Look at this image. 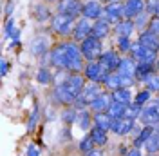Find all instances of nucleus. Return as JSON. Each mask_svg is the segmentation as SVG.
I'll return each mask as SVG.
<instances>
[{
    "label": "nucleus",
    "instance_id": "5701e85b",
    "mask_svg": "<svg viewBox=\"0 0 159 156\" xmlns=\"http://www.w3.org/2000/svg\"><path fill=\"white\" fill-rule=\"evenodd\" d=\"M89 134H90V138H92V142H94V145H98V147L107 145V142H109L107 131H105V129H99L98 125H92V129L89 131Z\"/></svg>",
    "mask_w": 159,
    "mask_h": 156
},
{
    "label": "nucleus",
    "instance_id": "79ce46f5",
    "mask_svg": "<svg viewBox=\"0 0 159 156\" xmlns=\"http://www.w3.org/2000/svg\"><path fill=\"white\" fill-rule=\"evenodd\" d=\"M7 73H9V62L2 58V62H0V75H2V76H6Z\"/></svg>",
    "mask_w": 159,
    "mask_h": 156
},
{
    "label": "nucleus",
    "instance_id": "a878e982",
    "mask_svg": "<svg viewBox=\"0 0 159 156\" xmlns=\"http://www.w3.org/2000/svg\"><path fill=\"white\" fill-rule=\"evenodd\" d=\"M127 104H121V102H116V100H112V104H110L109 107V115L114 120H118V118H125L127 116Z\"/></svg>",
    "mask_w": 159,
    "mask_h": 156
},
{
    "label": "nucleus",
    "instance_id": "c9c22d12",
    "mask_svg": "<svg viewBox=\"0 0 159 156\" xmlns=\"http://www.w3.org/2000/svg\"><path fill=\"white\" fill-rule=\"evenodd\" d=\"M132 46H134V42L127 37H118V49L121 53H127L130 55V51H132Z\"/></svg>",
    "mask_w": 159,
    "mask_h": 156
},
{
    "label": "nucleus",
    "instance_id": "ea45409f",
    "mask_svg": "<svg viewBox=\"0 0 159 156\" xmlns=\"http://www.w3.org/2000/svg\"><path fill=\"white\" fill-rule=\"evenodd\" d=\"M147 31L152 33V35H156V37H159V18H150V24L147 27Z\"/></svg>",
    "mask_w": 159,
    "mask_h": 156
},
{
    "label": "nucleus",
    "instance_id": "dca6fc26",
    "mask_svg": "<svg viewBox=\"0 0 159 156\" xmlns=\"http://www.w3.org/2000/svg\"><path fill=\"white\" fill-rule=\"evenodd\" d=\"M76 125H78L81 131H90V129H92V125H94V113H92L90 109H83V111H78Z\"/></svg>",
    "mask_w": 159,
    "mask_h": 156
},
{
    "label": "nucleus",
    "instance_id": "4c0bfd02",
    "mask_svg": "<svg viewBox=\"0 0 159 156\" xmlns=\"http://www.w3.org/2000/svg\"><path fill=\"white\" fill-rule=\"evenodd\" d=\"M147 13L152 18H159V0H147Z\"/></svg>",
    "mask_w": 159,
    "mask_h": 156
},
{
    "label": "nucleus",
    "instance_id": "f257e3e1",
    "mask_svg": "<svg viewBox=\"0 0 159 156\" xmlns=\"http://www.w3.org/2000/svg\"><path fill=\"white\" fill-rule=\"evenodd\" d=\"M63 49V60H65V66L63 71L67 73H83L85 69V58L81 55V49L76 42H61L60 44Z\"/></svg>",
    "mask_w": 159,
    "mask_h": 156
},
{
    "label": "nucleus",
    "instance_id": "6e6552de",
    "mask_svg": "<svg viewBox=\"0 0 159 156\" xmlns=\"http://www.w3.org/2000/svg\"><path fill=\"white\" fill-rule=\"evenodd\" d=\"M112 93H109V91H101L98 96L94 98V102L89 105V109L96 115V113H109V107L110 104H112Z\"/></svg>",
    "mask_w": 159,
    "mask_h": 156
},
{
    "label": "nucleus",
    "instance_id": "ddd939ff",
    "mask_svg": "<svg viewBox=\"0 0 159 156\" xmlns=\"http://www.w3.org/2000/svg\"><path fill=\"white\" fill-rule=\"evenodd\" d=\"M83 4L81 0H60L58 2V13L63 15H70V17H80L81 11H83Z\"/></svg>",
    "mask_w": 159,
    "mask_h": 156
},
{
    "label": "nucleus",
    "instance_id": "72a5a7b5",
    "mask_svg": "<svg viewBox=\"0 0 159 156\" xmlns=\"http://www.w3.org/2000/svg\"><path fill=\"white\" fill-rule=\"evenodd\" d=\"M141 113H143V105H139V104H136V102H132L129 107H127V116H125V118H130V120H139Z\"/></svg>",
    "mask_w": 159,
    "mask_h": 156
},
{
    "label": "nucleus",
    "instance_id": "603ef678",
    "mask_svg": "<svg viewBox=\"0 0 159 156\" xmlns=\"http://www.w3.org/2000/svg\"><path fill=\"white\" fill-rule=\"evenodd\" d=\"M157 69H159V60H157Z\"/></svg>",
    "mask_w": 159,
    "mask_h": 156
},
{
    "label": "nucleus",
    "instance_id": "e433bc0d",
    "mask_svg": "<svg viewBox=\"0 0 159 156\" xmlns=\"http://www.w3.org/2000/svg\"><path fill=\"white\" fill-rule=\"evenodd\" d=\"M145 85L148 89L150 93L154 91V93H159V73H154V75H150L147 78V82H145Z\"/></svg>",
    "mask_w": 159,
    "mask_h": 156
},
{
    "label": "nucleus",
    "instance_id": "a18cd8bd",
    "mask_svg": "<svg viewBox=\"0 0 159 156\" xmlns=\"http://www.w3.org/2000/svg\"><path fill=\"white\" fill-rule=\"evenodd\" d=\"M13 7H15V2L11 0L9 4H7V7H6V15H7V17H9V15H11V9H13Z\"/></svg>",
    "mask_w": 159,
    "mask_h": 156
},
{
    "label": "nucleus",
    "instance_id": "37998d69",
    "mask_svg": "<svg viewBox=\"0 0 159 156\" xmlns=\"http://www.w3.org/2000/svg\"><path fill=\"white\" fill-rule=\"evenodd\" d=\"M27 156H40V151H38V147L36 145H27Z\"/></svg>",
    "mask_w": 159,
    "mask_h": 156
},
{
    "label": "nucleus",
    "instance_id": "393cba45",
    "mask_svg": "<svg viewBox=\"0 0 159 156\" xmlns=\"http://www.w3.org/2000/svg\"><path fill=\"white\" fill-rule=\"evenodd\" d=\"M60 118H61V122H63L65 125H72V124H76V118H78V109L74 107V105H67V107L61 109Z\"/></svg>",
    "mask_w": 159,
    "mask_h": 156
},
{
    "label": "nucleus",
    "instance_id": "f8f14e48",
    "mask_svg": "<svg viewBox=\"0 0 159 156\" xmlns=\"http://www.w3.org/2000/svg\"><path fill=\"white\" fill-rule=\"evenodd\" d=\"M90 35H92V24H90V20L80 17V18L76 20L74 31H72V37H74V40L81 44L85 38H89Z\"/></svg>",
    "mask_w": 159,
    "mask_h": 156
},
{
    "label": "nucleus",
    "instance_id": "2f4dec72",
    "mask_svg": "<svg viewBox=\"0 0 159 156\" xmlns=\"http://www.w3.org/2000/svg\"><path fill=\"white\" fill-rule=\"evenodd\" d=\"M38 120H40V105L34 104L33 105V111H31V115H29V120H27V131H34Z\"/></svg>",
    "mask_w": 159,
    "mask_h": 156
},
{
    "label": "nucleus",
    "instance_id": "c85d7f7f",
    "mask_svg": "<svg viewBox=\"0 0 159 156\" xmlns=\"http://www.w3.org/2000/svg\"><path fill=\"white\" fill-rule=\"evenodd\" d=\"M36 80L42 85H51L54 82V75L49 71V67H40L38 73H36Z\"/></svg>",
    "mask_w": 159,
    "mask_h": 156
},
{
    "label": "nucleus",
    "instance_id": "bb28decb",
    "mask_svg": "<svg viewBox=\"0 0 159 156\" xmlns=\"http://www.w3.org/2000/svg\"><path fill=\"white\" fill-rule=\"evenodd\" d=\"M112 120L114 118L110 116L109 113H96L94 115V125H98L99 129H105V131H110Z\"/></svg>",
    "mask_w": 159,
    "mask_h": 156
},
{
    "label": "nucleus",
    "instance_id": "7c9ffc66",
    "mask_svg": "<svg viewBox=\"0 0 159 156\" xmlns=\"http://www.w3.org/2000/svg\"><path fill=\"white\" fill-rule=\"evenodd\" d=\"M94 142H92V138H90V134H85V136L80 140V145H78V149L83 153V154H89V153H92L94 151Z\"/></svg>",
    "mask_w": 159,
    "mask_h": 156
},
{
    "label": "nucleus",
    "instance_id": "8fccbe9b",
    "mask_svg": "<svg viewBox=\"0 0 159 156\" xmlns=\"http://www.w3.org/2000/svg\"><path fill=\"white\" fill-rule=\"evenodd\" d=\"M107 2L110 4V2H121V0H107Z\"/></svg>",
    "mask_w": 159,
    "mask_h": 156
},
{
    "label": "nucleus",
    "instance_id": "4468645a",
    "mask_svg": "<svg viewBox=\"0 0 159 156\" xmlns=\"http://www.w3.org/2000/svg\"><path fill=\"white\" fill-rule=\"evenodd\" d=\"M136 125V120H130V118H118V120H112V127L110 131L118 136H125L132 133V129Z\"/></svg>",
    "mask_w": 159,
    "mask_h": 156
},
{
    "label": "nucleus",
    "instance_id": "0eeeda50",
    "mask_svg": "<svg viewBox=\"0 0 159 156\" xmlns=\"http://www.w3.org/2000/svg\"><path fill=\"white\" fill-rule=\"evenodd\" d=\"M139 122L143 125H156V124H159V102L157 100L143 107V113L139 116Z\"/></svg>",
    "mask_w": 159,
    "mask_h": 156
},
{
    "label": "nucleus",
    "instance_id": "f3484780",
    "mask_svg": "<svg viewBox=\"0 0 159 156\" xmlns=\"http://www.w3.org/2000/svg\"><path fill=\"white\" fill-rule=\"evenodd\" d=\"M110 22L107 18H99L96 20L94 24H92V37H96V38L103 40L105 37H109L110 35Z\"/></svg>",
    "mask_w": 159,
    "mask_h": 156
},
{
    "label": "nucleus",
    "instance_id": "3c124183",
    "mask_svg": "<svg viewBox=\"0 0 159 156\" xmlns=\"http://www.w3.org/2000/svg\"><path fill=\"white\" fill-rule=\"evenodd\" d=\"M147 156H159V154H147Z\"/></svg>",
    "mask_w": 159,
    "mask_h": 156
},
{
    "label": "nucleus",
    "instance_id": "9d476101",
    "mask_svg": "<svg viewBox=\"0 0 159 156\" xmlns=\"http://www.w3.org/2000/svg\"><path fill=\"white\" fill-rule=\"evenodd\" d=\"M103 11H105V7L99 4L98 0H89V2H85L83 4V11H81V17L87 20H99L103 18Z\"/></svg>",
    "mask_w": 159,
    "mask_h": 156
},
{
    "label": "nucleus",
    "instance_id": "2eb2a0df",
    "mask_svg": "<svg viewBox=\"0 0 159 156\" xmlns=\"http://www.w3.org/2000/svg\"><path fill=\"white\" fill-rule=\"evenodd\" d=\"M49 38L47 37H34L31 42V53L34 56H47L49 55Z\"/></svg>",
    "mask_w": 159,
    "mask_h": 156
},
{
    "label": "nucleus",
    "instance_id": "412c9836",
    "mask_svg": "<svg viewBox=\"0 0 159 156\" xmlns=\"http://www.w3.org/2000/svg\"><path fill=\"white\" fill-rule=\"evenodd\" d=\"M156 73V64H138V67H136V82H141V84H145L147 82V78L150 75H154Z\"/></svg>",
    "mask_w": 159,
    "mask_h": 156
},
{
    "label": "nucleus",
    "instance_id": "aec40b11",
    "mask_svg": "<svg viewBox=\"0 0 159 156\" xmlns=\"http://www.w3.org/2000/svg\"><path fill=\"white\" fill-rule=\"evenodd\" d=\"M114 31H116V35H118V37H127V38H130V37H132V33L136 31V24H134V20L123 18V20H119L118 24H116Z\"/></svg>",
    "mask_w": 159,
    "mask_h": 156
},
{
    "label": "nucleus",
    "instance_id": "39448f33",
    "mask_svg": "<svg viewBox=\"0 0 159 156\" xmlns=\"http://www.w3.org/2000/svg\"><path fill=\"white\" fill-rule=\"evenodd\" d=\"M83 75H85V78L89 82L103 85V82H105V78H107L109 73L99 66V62H87L85 64V69H83Z\"/></svg>",
    "mask_w": 159,
    "mask_h": 156
},
{
    "label": "nucleus",
    "instance_id": "f03ea898",
    "mask_svg": "<svg viewBox=\"0 0 159 156\" xmlns=\"http://www.w3.org/2000/svg\"><path fill=\"white\" fill-rule=\"evenodd\" d=\"M80 49H81V55L87 62H98L99 56L103 55V42L90 35L89 38H85L80 44Z\"/></svg>",
    "mask_w": 159,
    "mask_h": 156
},
{
    "label": "nucleus",
    "instance_id": "20e7f679",
    "mask_svg": "<svg viewBox=\"0 0 159 156\" xmlns=\"http://www.w3.org/2000/svg\"><path fill=\"white\" fill-rule=\"evenodd\" d=\"M130 56L136 60L138 64H156L157 62V53L152 51V49L143 47L139 42H134L132 51H130Z\"/></svg>",
    "mask_w": 159,
    "mask_h": 156
},
{
    "label": "nucleus",
    "instance_id": "cd10ccee",
    "mask_svg": "<svg viewBox=\"0 0 159 156\" xmlns=\"http://www.w3.org/2000/svg\"><path fill=\"white\" fill-rule=\"evenodd\" d=\"M112 98L116 100V102H121V104H127V105H130L134 100H132V93H130V89L127 87H121L118 89V91H114L112 93Z\"/></svg>",
    "mask_w": 159,
    "mask_h": 156
},
{
    "label": "nucleus",
    "instance_id": "423d86ee",
    "mask_svg": "<svg viewBox=\"0 0 159 156\" xmlns=\"http://www.w3.org/2000/svg\"><path fill=\"white\" fill-rule=\"evenodd\" d=\"M98 62L107 73H116L118 67H119V62H121V56H119L116 51L109 49V51H103V55L99 56Z\"/></svg>",
    "mask_w": 159,
    "mask_h": 156
},
{
    "label": "nucleus",
    "instance_id": "9b49d317",
    "mask_svg": "<svg viewBox=\"0 0 159 156\" xmlns=\"http://www.w3.org/2000/svg\"><path fill=\"white\" fill-rule=\"evenodd\" d=\"M123 9H125V18L134 20L138 18L141 13H145L147 2L145 0H125L123 2Z\"/></svg>",
    "mask_w": 159,
    "mask_h": 156
},
{
    "label": "nucleus",
    "instance_id": "6ab92c4d",
    "mask_svg": "<svg viewBox=\"0 0 159 156\" xmlns=\"http://www.w3.org/2000/svg\"><path fill=\"white\" fill-rule=\"evenodd\" d=\"M138 42L141 44V46H143V47L152 49V51L159 53V37L152 35V33H148V31H143V33L139 35Z\"/></svg>",
    "mask_w": 159,
    "mask_h": 156
},
{
    "label": "nucleus",
    "instance_id": "473e14b6",
    "mask_svg": "<svg viewBox=\"0 0 159 156\" xmlns=\"http://www.w3.org/2000/svg\"><path fill=\"white\" fill-rule=\"evenodd\" d=\"M145 149L148 154H157L159 153V134H152L148 138V142L145 144Z\"/></svg>",
    "mask_w": 159,
    "mask_h": 156
},
{
    "label": "nucleus",
    "instance_id": "c03bdc74",
    "mask_svg": "<svg viewBox=\"0 0 159 156\" xmlns=\"http://www.w3.org/2000/svg\"><path fill=\"white\" fill-rule=\"evenodd\" d=\"M125 156H143V154H141V151H139V149H136V147H134V149H130Z\"/></svg>",
    "mask_w": 159,
    "mask_h": 156
},
{
    "label": "nucleus",
    "instance_id": "864d4df0",
    "mask_svg": "<svg viewBox=\"0 0 159 156\" xmlns=\"http://www.w3.org/2000/svg\"><path fill=\"white\" fill-rule=\"evenodd\" d=\"M157 102H159V96H157Z\"/></svg>",
    "mask_w": 159,
    "mask_h": 156
},
{
    "label": "nucleus",
    "instance_id": "de8ad7c7",
    "mask_svg": "<svg viewBox=\"0 0 159 156\" xmlns=\"http://www.w3.org/2000/svg\"><path fill=\"white\" fill-rule=\"evenodd\" d=\"M154 127V134H159V124H156V125H152Z\"/></svg>",
    "mask_w": 159,
    "mask_h": 156
},
{
    "label": "nucleus",
    "instance_id": "49530a36",
    "mask_svg": "<svg viewBox=\"0 0 159 156\" xmlns=\"http://www.w3.org/2000/svg\"><path fill=\"white\" fill-rule=\"evenodd\" d=\"M85 156H105V154H103V153H101L99 149H94L92 153H89V154H85Z\"/></svg>",
    "mask_w": 159,
    "mask_h": 156
},
{
    "label": "nucleus",
    "instance_id": "4be33fe9",
    "mask_svg": "<svg viewBox=\"0 0 159 156\" xmlns=\"http://www.w3.org/2000/svg\"><path fill=\"white\" fill-rule=\"evenodd\" d=\"M152 134H154V127H152V125H143V127H141V131L138 133V136L134 138L132 145L136 147V149H141V147L148 142V138L152 136Z\"/></svg>",
    "mask_w": 159,
    "mask_h": 156
},
{
    "label": "nucleus",
    "instance_id": "58836bf2",
    "mask_svg": "<svg viewBox=\"0 0 159 156\" xmlns=\"http://www.w3.org/2000/svg\"><path fill=\"white\" fill-rule=\"evenodd\" d=\"M134 102L145 107V105L150 102V91H148V89H143V91H139L138 95H136V98H134Z\"/></svg>",
    "mask_w": 159,
    "mask_h": 156
},
{
    "label": "nucleus",
    "instance_id": "09e8293b",
    "mask_svg": "<svg viewBox=\"0 0 159 156\" xmlns=\"http://www.w3.org/2000/svg\"><path fill=\"white\" fill-rule=\"evenodd\" d=\"M45 2H49V4H52V2H60V0H45Z\"/></svg>",
    "mask_w": 159,
    "mask_h": 156
},
{
    "label": "nucleus",
    "instance_id": "b1692460",
    "mask_svg": "<svg viewBox=\"0 0 159 156\" xmlns=\"http://www.w3.org/2000/svg\"><path fill=\"white\" fill-rule=\"evenodd\" d=\"M103 87L109 93H114V91L121 89V76H119V73H109L107 78H105V82H103Z\"/></svg>",
    "mask_w": 159,
    "mask_h": 156
},
{
    "label": "nucleus",
    "instance_id": "f704fd0d",
    "mask_svg": "<svg viewBox=\"0 0 159 156\" xmlns=\"http://www.w3.org/2000/svg\"><path fill=\"white\" fill-rule=\"evenodd\" d=\"M150 18H152V17H150L147 11H145V13H141L138 18H134L136 29H145V31H147V27H148V24H150Z\"/></svg>",
    "mask_w": 159,
    "mask_h": 156
},
{
    "label": "nucleus",
    "instance_id": "a211bd4d",
    "mask_svg": "<svg viewBox=\"0 0 159 156\" xmlns=\"http://www.w3.org/2000/svg\"><path fill=\"white\" fill-rule=\"evenodd\" d=\"M136 67H138V62L132 58V56H123L116 73L125 75V76H134V75H136Z\"/></svg>",
    "mask_w": 159,
    "mask_h": 156
},
{
    "label": "nucleus",
    "instance_id": "c756f323",
    "mask_svg": "<svg viewBox=\"0 0 159 156\" xmlns=\"http://www.w3.org/2000/svg\"><path fill=\"white\" fill-rule=\"evenodd\" d=\"M33 11H34V18L38 20V22H45V20L51 18V11L47 6H43V4H36L34 7H33Z\"/></svg>",
    "mask_w": 159,
    "mask_h": 156
},
{
    "label": "nucleus",
    "instance_id": "1a4fd4ad",
    "mask_svg": "<svg viewBox=\"0 0 159 156\" xmlns=\"http://www.w3.org/2000/svg\"><path fill=\"white\" fill-rule=\"evenodd\" d=\"M103 18H107L110 24H118L119 20L125 18V9H123V2H110L105 6L103 11Z\"/></svg>",
    "mask_w": 159,
    "mask_h": 156
},
{
    "label": "nucleus",
    "instance_id": "7ed1b4c3",
    "mask_svg": "<svg viewBox=\"0 0 159 156\" xmlns=\"http://www.w3.org/2000/svg\"><path fill=\"white\" fill-rule=\"evenodd\" d=\"M76 26V18L70 17V15H63V13H56L52 18H51V27L54 33H58L61 37H67L74 31Z\"/></svg>",
    "mask_w": 159,
    "mask_h": 156
},
{
    "label": "nucleus",
    "instance_id": "a19ab883",
    "mask_svg": "<svg viewBox=\"0 0 159 156\" xmlns=\"http://www.w3.org/2000/svg\"><path fill=\"white\" fill-rule=\"evenodd\" d=\"M119 76H121V87L130 89L134 84H136V78L134 76H125V75H119Z\"/></svg>",
    "mask_w": 159,
    "mask_h": 156
}]
</instances>
